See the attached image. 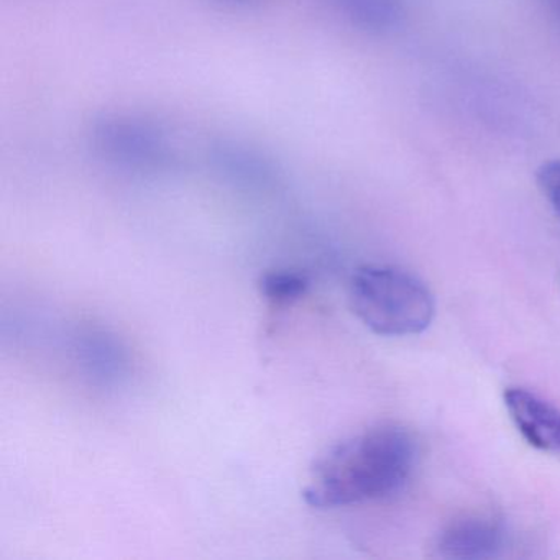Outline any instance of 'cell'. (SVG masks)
I'll use <instances>...</instances> for the list:
<instances>
[{"label":"cell","instance_id":"1","mask_svg":"<svg viewBox=\"0 0 560 560\" xmlns=\"http://www.w3.org/2000/svg\"><path fill=\"white\" fill-rule=\"evenodd\" d=\"M416 444L395 425H378L327 448L310 471L303 497L317 510L349 506L396 493L411 475Z\"/></svg>","mask_w":560,"mask_h":560},{"label":"cell","instance_id":"9","mask_svg":"<svg viewBox=\"0 0 560 560\" xmlns=\"http://www.w3.org/2000/svg\"><path fill=\"white\" fill-rule=\"evenodd\" d=\"M215 2H221V4L228 5L231 9H252L255 5L260 4L261 0H215Z\"/></svg>","mask_w":560,"mask_h":560},{"label":"cell","instance_id":"4","mask_svg":"<svg viewBox=\"0 0 560 560\" xmlns=\"http://www.w3.org/2000/svg\"><path fill=\"white\" fill-rule=\"evenodd\" d=\"M504 405L523 438L539 451L560 454V411L526 388H508Z\"/></svg>","mask_w":560,"mask_h":560},{"label":"cell","instance_id":"7","mask_svg":"<svg viewBox=\"0 0 560 560\" xmlns=\"http://www.w3.org/2000/svg\"><path fill=\"white\" fill-rule=\"evenodd\" d=\"M260 293L273 303L300 300L310 290V278L298 271H268L258 280Z\"/></svg>","mask_w":560,"mask_h":560},{"label":"cell","instance_id":"8","mask_svg":"<svg viewBox=\"0 0 560 560\" xmlns=\"http://www.w3.org/2000/svg\"><path fill=\"white\" fill-rule=\"evenodd\" d=\"M537 185L544 198L552 206L560 218V160L544 163L537 172Z\"/></svg>","mask_w":560,"mask_h":560},{"label":"cell","instance_id":"2","mask_svg":"<svg viewBox=\"0 0 560 560\" xmlns=\"http://www.w3.org/2000/svg\"><path fill=\"white\" fill-rule=\"evenodd\" d=\"M350 306L372 332L386 337L421 334L435 313L434 296L419 278L382 265L355 271L350 281Z\"/></svg>","mask_w":560,"mask_h":560},{"label":"cell","instance_id":"5","mask_svg":"<svg viewBox=\"0 0 560 560\" xmlns=\"http://www.w3.org/2000/svg\"><path fill=\"white\" fill-rule=\"evenodd\" d=\"M506 544V530L493 517L467 516L439 534L435 550L445 559H490Z\"/></svg>","mask_w":560,"mask_h":560},{"label":"cell","instance_id":"6","mask_svg":"<svg viewBox=\"0 0 560 560\" xmlns=\"http://www.w3.org/2000/svg\"><path fill=\"white\" fill-rule=\"evenodd\" d=\"M206 153L211 165L234 182L270 185L277 179V166L267 152L242 140H214Z\"/></svg>","mask_w":560,"mask_h":560},{"label":"cell","instance_id":"3","mask_svg":"<svg viewBox=\"0 0 560 560\" xmlns=\"http://www.w3.org/2000/svg\"><path fill=\"white\" fill-rule=\"evenodd\" d=\"M88 139L94 152L130 168L165 172L182 162V150L170 133L136 114H100L88 127Z\"/></svg>","mask_w":560,"mask_h":560}]
</instances>
